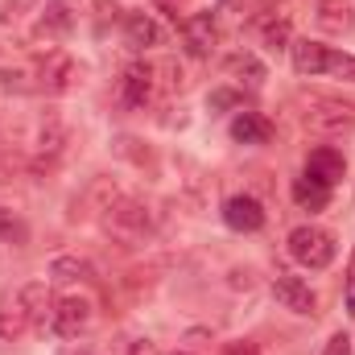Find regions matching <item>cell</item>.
<instances>
[{
  "label": "cell",
  "instance_id": "cell-21",
  "mask_svg": "<svg viewBox=\"0 0 355 355\" xmlns=\"http://www.w3.org/2000/svg\"><path fill=\"white\" fill-rule=\"evenodd\" d=\"M227 71H232V75H240V79H244L248 87H261V83L268 79L265 62H261L257 54H248V50H240V54H232V58H227Z\"/></svg>",
  "mask_w": 355,
  "mask_h": 355
},
{
  "label": "cell",
  "instance_id": "cell-7",
  "mask_svg": "<svg viewBox=\"0 0 355 355\" xmlns=\"http://www.w3.org/2000/svg\"><path fill=\"white\" fill-rule=\"evenodd\" d=\"M265 202L257 198V194H232L227 202H223V223L232 227V232H261L265 227Z\"/></svg>",
  "mask_w": 355,
  "mask_h": 355
},
{
  "label": "cell",
  "instance_id": "cell-8",
  "mask_svg": "<svg viewBox=\"0 0 355 355\" xmlns=\"http://www.w3.org/2000/svg\"><path fill=\"white\" fill-rule=\"evenodd\" d=\"M178 29H182V42H186V50H190L194 58H211V50H215V42H219L215 12H190Z\"/></svg>",
  "mask_w": 355,
  "mask_h": 355
},
{
  "label": "cell",
  "instance_id": "cell-10",
  "mask_svg": "<svg viewBox=\"0 0 355 355\" xmlns=\"http://www.w3.org/2000/svg\"><path fill=\"white\" fill-rule=\"evenodd\" d=\"M153 62H132V67H124V75H120V99L128 103V107H145L149 99H153Z\"/></svg>",
  "mask_w": 355,
  "mask_h": 355
},
{
  "label": "cell",
  "instance_id": "cell-26",
  "mask_svg": "<svg viewBox=\"0 0 355 355\" xmlns=\"http://www.w3.org/2000/svg\"><path fill=\"white\" fill-rule=\"evenodd\" d=\"M327 75H335V79H343V83H355V54H339V50H331V58H327Z\"/></svg>",
  "mask_w": 355,
  "mask_h": 355
},
{
  "label": "cell",
  "instance_id": "cell-29",
  "mask_svg": "<svg viewBox=\"0 0 355 355\" xmlns=\"http://www.w3.org/2000/svg\"><path fill=\"white\" fill-rule=\"evenodd\" d=\"M322 355H355V343L347 331H335L331 339H327V347H322Z\"/></svg>",
  "mask_w": 355,
  "mask_h": 355
},
{
  "label": "cell",
  "instance_id": "cell-31",
  "mask_svg": "<svg viewBox=\"0 0 355 355\" xmlns=\"http://www.w3.org/2000/svg\"><path fill=\"white\" fill-rule=\"evenodd\" d=\"M232 289H252V268H232Z\"/></svg>",
  "mask_w": 355,
  "mask_h": 355
},
{
  "label": "cell",
  "instance_id": "cell-32",
  "mask_svg": "<svg viewBox=\"0 0 355 355\" xmlns=\"http://www.w3.org/2000/svg\"><path fill=\"white\" fill-rule=\"evenodd\" d=\"M227 355H261V347L248 339H236V343H227Z\"/></svg>",
  "mask_w": 355,
  "mask_h": 355
},
{
  "label": "cell",
  "instance_id": "cell-9",
  "mask_svg": "<svg viewBox=\"0 0 355 355\" xmlns=\"http://www.w3.org/2000/svg\"><path fill=\"white\" fill-rule=\"evenodd\" d=\"M120 198V190H116V182L112 178H91L87 190L71 202V219H87V215H103L112 202Z\"/></svg>",
  "mask_w": 355,
  "mask_h": 355
},
{
  "label": "cell",
  "instance_id": "cell-18",
  "mask_svg": "<svg viewBox=\"0 0 355 355\" xmlns=\"http://www.w3.org/2000/svg\"><path fill=\"white\" fill-rule=\"evenodd\" d=\"M268 137H272V124L261 112H240L232 120V141H240V145H265Z\"/></svg>",
  "mask_w": 355,
  "mask_h": 355
},
{
  "label": "cell",
  "instance_id": "cell-13",
  "mask_svg": "<svg viewBox=\"0 0 355 355\" xmlns=\"http://www.w3.org/2000/svg\"><path fill=\"white\" fill-rule=\"evenodd\" d=\"M120 29H124V42H128L132 50H149V46L162 42V25H157L145 8H128V12L120 17Z\"/></svg>",
  "mask_w": 355,
  "mask_h": 355
},
{
  "label": "cell",
  "instance_id": "cell-16",
  "mask_svg": "<svg viewBox=\"0 0 355 355\" xmlns=\"http://www.w3.org/2000/svg\"><path fill=\"white\" fill-rule=\"evenodd\" d=\"M289 194H293V202H297L302 211H310V215H318V211H327V207H331V186H322L318 178H310V174L293 178Z\"/></svg>",
  "mask_w": 355,
  "mask_h": 355
},
{
  "label": "cell",
  "instance_id": "cell-6",
  "mask_svg": "<svg viewBox=\"0 0 355 355\" xmlns=\"http://www.w3.org/2000/svg\"><path fill=\"white\" fill-rule=\"evenodd\" d=\"M37 91H46V95H62V91L75 87V79H79V67L62 54V50H50L42 62H37Z\"/></svg>",
  "mask_w": 355,
  "mask_h": 355
},
{
  "label": "cell",
  "instance_id": "cell-14",
  "mask_svg": "<svg viewBox=\"0 0 355 355\" xmlns=\"http://www.w3.org/2000/svg\"><path fill=\"white\" fill-rule=\"evenodd\" d=\"M314 21H318L322 33H352L355 25L352 0H318L314 4Z\"/></svg>",
  "mask_w": 355,
  "mask_h": 355
},
{
  "label": "cell",
  "instance_id": "cell-17",
  "mask_svg": "<svg viewBox=\"0 0 355 355\" xmlns=\"http://www.w3.org/2000/svg\"><path fill=\"white\" fill-rule=\"evenodd\" d=\"M21 302H25V310H29V327H46L50 318H54V293L46 289V281H29L25 289H21Z\"/></svg>",
  "mask_w": 355,
  "mask_h": 355
},
{
  "label": "cell",
  "instance_id": "cell-15",
  "mask_svg": "<svg viewBox=\"0 0 355 355\" xmlns=\"http://www.w3.org/2000/svg\"><path fill=\"white\" fill-rule=\"evenodd\" d=\"M29 331V310L21 302V293H0V339L12 343Z\"/></svg>",
  "mask_w": 355,
  "mask_h": 355
},
{
  "label": "cell",
  "instance_id": "cell-5",
  "mask_svg": "<svg viewBox=\"0 0 355 355\" xmlns=\"http://www.w3.org/2000/svg\"><path fill=\"white\" fill-rule=\"evenodd\" d=\"M50 327H54V335H62V339H79V335L91 327V302L87 297H79V293L58 297V302H54V318H50Z\"/></svg>",
  "mask_w": 355,
  "mask_h": 355
},
{
  "label": "cell",
  "instance_id": "cell-19",
  "mask_svg": "<svg viewBox=\"0 0 355 355\" xmlns=\"http://www.w3.org/2000/svg\"><path fill=\"white\" fill-rule=\"evenodd\" d=\"M75 21H79V17H75V8H71L67 0H50V4L42 8V17H37V33H46V37H62V33H71Z\"/></svg>",
  "mask_w": 355,
  "mask_h": 355
},
{
  "label": "cell",
  "instance_id": "cell-33",
  "mask_svg": "<svg viewBox=\"0 0 355 355\" xmlns=\"http://www.w3.org/2000/svg\"><path fill=\"white\" fill-rule=\"evenodd\" d=\"M343 302H347V314L355 318V268L347 272V285H343Z\"/></svg>",
  "mask_w": 355,
  "mask_h": 355
},
{
  "label": "cell",
  "instance_id": "cell-4",
  "mask_svg": "<svg viewBox=\"0 0 355 355\" xmlns=\"http://www.w3.org/2000/svg\"><path fill=\"white\" fill-rule=\"evenodd\" d=\"M272 297H277L289 314H302V318H314V314H318V293H314L302 277H293V272H277V277H272Z\"/></svg>",
  "mask_w": 355,
  "mask_h": 355
},
{
  "label": "cell",
  "instance_id": "cell-20",
  "mask_svg": "<svg viewBox=\"0 0 355 355\" xmlns=\"http://www.w3.org/2000/svg\"><path fill=\"white\" fill-rule=\"evenodd\" d=\"M50 277H54L58 285H71V281H95V268H91V261H83V257H54Z\"/></svg>",
  "mask_w": 355,
  "mask_h": 355
},
{
  "label": "cell",
  "instance_id": "cell-25",
  "mask_svg": "<svg viewBox=\"0 0 355 355\" xmlns=\"http://www.w3.org/2000/svg\"><path fill=\"white\" fill-rule=\"evenodd\" d=\"M0 91L4 95H29V91H37V79L25 71H0Z\"/></svg>",
  "mask_w": 355,
  "mask_h": 355
},
{
  "label": "cell",
  "instance_id": "cell-27",
  "mask_svg": "<svg viewBox=\"0 0 355 355\" xmlns=\"http://www.w3.org/2000/svg\"><path fill=\"white\" fill-rule=\"evenodd\" d=\"M207 103H211V112H227V107H240L244 103V91L236 87H215L207 95Z\"/></svg>",
  "mask_w": 355,
  "mask_h": 355
},
{
  "label": "cell",
  "instance_id": "cell-23",
  "mask_svg": "<svg viewBox=\"0 0 355 355\" xmlns=\"http://www.w3.org/2000/svg\"><path fill=\"white\" fill-rule=\"evenodd\" d=\"M261 42H265L272 54H277V50H289V46H293L289 21H285V17H265V21H261Z\"/></svg>",
  "mask_w": 355,
  "mask_h": 355
},
{
  "label": "cell",
  "instance_id": "cell-12",
  "mask_svg": "<svg viewBox=\"0 0 355 355\" xmlns=\"http://www.w3.org/2000/svg\"><path fill=\"white\" fill-rule=\"evenodd\" d=\"M289 58H293V71H297L302 79H318V75H327L331 46H322V42H314V37H297V42L289 46Z\"/></svg>",
  "mask_w": 355,
  "mask_h": 355
},
{
  "label": "cell",
  "instance_id": "cell-3",
  "mask_svg": "<svg viewBox=\"0 0 355 355\" xmlns=\"http://www.w3.org/2000/svg\"><path fill=\"white\" fill-rule=\"evenodd\" d=\"M310 132H347L355 128V103L339 95H306V112H302Z\"/></svg>",
  "mask_w": 355,
  "mask_h": 355
},
{
  "label": "cell",
  "instance_id": "cell-28",
  "mask_svg": "<svg viewBox=\"0 0 355 355\" xmlns=\"http://www.w3.org/2000/svg\"><path fill=\"white\" fill-rule=\"evenodd\" d=\"M116 355H157V347L149 339H116Z\"/></svg>",
  "mask_w": 355,
  "mask_h": 355
},
{
  "label": "cell",
  "instance_id": "cell-11",
  "mask_svg": "<svg viewBox=\"0 0 355 355\" xmlns=\"http://www.w3.org/2000/svg\"><path fill=\"white\" fill-rule=\"evenodd\" d=\"M306 174L318 178L322 186H339L343 178H347V157L335 149V145H318V149H310V157H306Z\"/></svg>",
  "mask_w": 355,
  "mask_h": 355
},
{
  "label": "cell",
  "instance_id": "cell-1",
  "mask_svg": "<svg viewBox=\"0 0 355 355\" xmlns=\"http://www.w3.org/2000/svg\"><path fill=\"white\" fill-rule=\"evenodd\" d=\"M99 223H103V232H107L112 240H120V244H141V240L153 236V211H149L141 198H128V194H120V198L99 215Z\"/></svg>",
  "mask_w": 355,
  "mask_h": 355
},
{
  "label": "cell",
  "instance_id": "cell-2",
  "mask_svg": "<svg viewBox=\"0 0 355 355\" xmlns=\"http://www.w3.org/2000/svg\"><path fill=\"white\" fill-rule=\"evenodd\" d=\"M335 252H339V244H335V236H331L327 227L302 223V227L289 232V257L302 268H314V272H318V268H331L335 265Z\"/></svg>",
  "mask_w": 355,
  "mask_h": 355
},
{
  "label": "cell",
  "instance_id": "cell-30",
  "mask_svg": "<svg viewBox=\"0 0 355 355\" xmlns=\"http://www.w3.org/2000/svg\"><path fill=\"white\" fill-rule=\"evenodd\" d=\"M21 236H25L21 219H17L12 211H4V207H0V240H21Z\"/></svg>",
  "mask_w": 355,
  "mask_h": 355
},
{
  "label": "cell",
  "instance_id": "cell-22",
  "mask_svg": "<svg viewBox=\"0 0 355 355\" xmlns=\"http://www.w3.org/2000/svg\"><path fill=\"white\" fill-rule=\"evenodd\" d=\"M112 153L124 157V162H132V166H141V170H153V149L145 141H137V137H116L112 141Z\"/></svg>",
  "mask_w": 355,
  "mask_h": 355
},
{
  "label": "cell",
  "instance_id": "cell-24",
  "mask_svg": "<svg viewBox=\"0 0 355 355\" xmlns=\"http://www.w3.org/2000/svg\"><path fill=\"white\" fill-rule=\"evenodd\" d=\"M153 83L166 91V95L182 91L186 87V71H182V62H178V58H162V62L153 67Z\"/></svg>",
  "mask_w": 355,
  "mask_h": 355
},
{
  "label": "cell",
  "instance_id": "cell-34",
  "mask_svg": "<svg viewBox=\"0 0 355 355\" xmlns=\"http://www.w3.org/2000/svg\"><path fill=\"white\" fill-rule=\"evenodd\" d=\"M352 268H355V257H352Z\"/></svg>",
  "mask_w": 355,
  "mask_h": 355
}]
</instances>
